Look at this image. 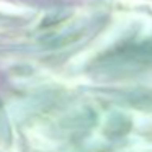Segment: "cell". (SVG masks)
Returning <instances> with one entry per match:
<instances>
[{
	"label": "cell",
	"instance_id": "obj_1",
	"mask_svg": "<svg viewBox=\"0 0 152 152\" xmlns=\"http://www.w3.org/2000/svg\"><path fill=\"white\" fill-rule=\"evenodd\" d=\"M2 2H10V4L28 5V7H38V8H59V7L79 5L85 0H2Z\"/></svg>",
	"mask_w": 152,
	"mask_h": 152
},
{
	"label": "cell",
	"instance_id": "obj_2",
	"mask_svg": "<svg viewBox=\"0 0 152 152\" xmlns=\"http://www.w3.org/2000/svg\"><path fill=\"white\" fill-rule=\"evenodd\" d=\"M4 87H5V75H4V70L0 69V95L4 92Z\"/></svg>",
	"mask_w": 152,
	"mask_h": 152
}]
</instances>
